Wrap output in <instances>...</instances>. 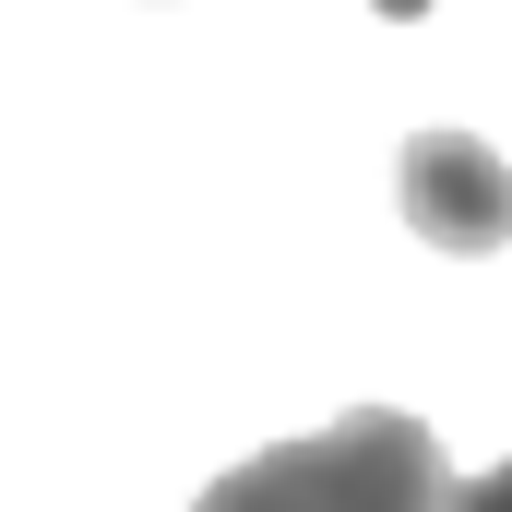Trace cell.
Instances as JSON below:
<instances>
[{
    "label": "cell",
    "mask_w": 512,
    "mask_h": 512,
    "mask_svg": "<svg viewBox=\"0 0 512 512\" xmlns=\"http://www.w3.org/2000/svg\"><path fill=\"white\" fill-rule=\"evenodd\" d=\"M441 512H512V465H489V477H465Z\"/></svg>",
    "instance_id": "obj_3"
},
{
    "label": "cell",
    "mask_w": 512,
    "mask_h": 512,
    "mask_svg": "<svg viewBox=\"0 0 512 512\" xmlns=\"http://www.w3.org/2000/svg\"><path fill=\"white\" fill-rule=\"evenodd\" d=\"M393 203L429 251H512V167L477 143V131H405L393 155Z\"/></svg>",
    "instance_id": "obj_2"
},
{
    "label": "cell",
    "mask_w": 512,
    "mask_h": 512,
    "mask_svg": "<svg viewBox=\"0 0 512 512\" xmlns=\"http://www.w3.org/2000/svg\"><path fill=\"white\" fill-rule=\"evenodd\" d=\"M441 501H453V465H441L429 417L358 405L310 441H274L251 465H227L191 512H441Z\"/></svg>",
    "instance_id": "obj_1"
},
{
    "label": "cell",
    "mask_w": 512,
    "mask_h": 512,
    "mask_svg": "<svg viewBox=\"0 0 512 512\" xmlns=\"http://www.w3.org/2000/svg\"><path fill=\"white\" fill-rule=\"evenodd\" d=\"M370 12H393V24H417V12H429V0H370Z\"/></svg>",
    "instance_id": "obj_4"
}]
</instances>
